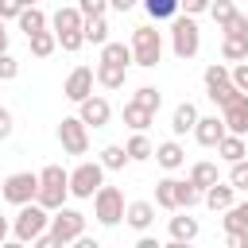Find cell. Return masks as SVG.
I'll use <instances>...</instances> for the list:
<instances>
[{
	"mask_svg": "<svg viewBox=\"0 0 248 248\" xmlns=\"http://www.w3.org/2000/svg\"><path fill=\"white\" fill-rule=\"evenodd\" d=\"M66 194H70V170H62L58 163H50V167H43L39 170V190H35V202L43 205V209H58L62 202H66Z\"/></svg>",
	"mask_w": 248,
	"mask_h": 248,
	"instance_id": "6da1fadb",
	"label": "cell"
},
{
	"mask_svg": "<svg viewBox=\"0 0 248 248\" xmlns=\"http://www.w3.org/2000/svg\"><path fill=\"white\" fill-rule=\"evenodd\" d=\"M128 46H132V62L143 66V70H155L159 58H163V35L155 27H136Z\"/></svg>",
	"mask_w": 248,
	"mask_h": 248,
	"instance_id": "7a4b0ae2",
	"label": "cell"
},
{
	"mask_svg": "<svg viewBox=\"0 0 248 248\" xmlns=\"http://www.w3.org/2000/svg\"><path fill=\"white\" fill-rule=\"evenodd\" d=\"M170 50H174V58H182V62L202 50V31H198L194 16H174V23H170Z\"/></svg>",
	"mask_w": 248,
	"mask_h": 248,
	"instance_id": "3957f363",
	"label": "cell"
},
{
	"mask_svg": "<svg viewBox=\"0 0 248 248\" xmlns=\"http://www.w3.org/2000/svg\"><path fill=\"white\" fill-rule=\"evenodd\" d=\"M46 225H50V209H43L39 202H27V205H19L12 232H16V240H19V244H31Z\"/></svg>",
	"mask_w": 248,
	"mask_h": 248,
	"instance_id": "277c9868",
	"label": "cell"
},
{
	"mask_svg": "<svg viewBox=\"0 0 248 248\" xmlns=\"http://www.w3.org/2000/svg\"><path fill=\"white\" fill-rule=\"evenodd\" d=\"M50 236H54V244L62 248V244H74L81 232H85V213H78V209H66V205H58L54 213H50Z\"/></svg>",
	"mask_w": 248,
	"mask_h": 248,
	"instance_id": "5b68a950",
	"label": "cell"
},
{
	"mask_svg": "<svg viewBox=\"0 0 248 248\" xmlns=\"http://www.w3.org/2000/svg\"><path fill=\"white\" fill-rule=\"evenodd\" d=\"M93 217L101 221V225H120L124 221V194L116 190V186H97V194H93Z\"/></svg>",
	"mask_w": 248,
	"mask_h": 248,
	"instance_id": "8992f818",
	"label": "cell"
},
{
	"mask_svg": "<svg viewBox=\"0 0 248 248\" xmlns=\"http://www.w3.org/2000/svg\"><path fill=\"white\" fill-rule=\"evenodd\" d=\"M35 190H39V174H31V170H16V174H8V178L0 182V194H4V202H12V205L35 202Z\"/></svg>",
	"mask_w": 248,
	"mask_h": 248,
	"instance_id": "52a82bcc",
	"label": "cell"
},
{
	"mask_svg": "<svg viewBox=\"0 0 248 248\" xmlns=\"http://www.w3.org/2000/svg\"><path fill=\"white\" fill-rule=\"evenodd\" d=\"M58 143H62L66 155H85V151H89V128H85V120H81V116H62V124H58Z\"/></svg>",
	"mask_w": 248,
	"mask_h": 248,
	"instance_id": "ba28073f",
	"label": "cell"
},
{
	"mask_svg": "<svg viewBox=\"0 0 248 248\" xmlns=\"http://www.w3.org/2000/svg\"><path fill=\"white\" fill-rule=\"evenodd\" d=\"M101 182H105V167L101 163H78L70 170V194L74 198H93Z\"/></svg>",
	"mask_w": 248,
	"mask_h": 248,
	"instance_id": "9c48e42d",
	"label": "cell"
},
{
	"mask_svg": "<svg viewBox=\"0 0 248 248\" xmlns=\"http://www.w3.org/2000/svg\"><path fill=\"white\" fill-rule=\"evenodd\" d=\"M221 120H225V132L244 136L248 132V93H236L229 105H221Z\"/></svg>",
	"mask_w": 248,
	"mask_h": 248,
	"instance_id": "30bf717a",
	"label": "cell"
},
{
	"mask_svg": "<svg viewBox=\"0 0 248 248\" xmlns=\"http://www.w3.org/2000/svg\"><path fill=\"white\" fill-rule=\"evenodd\" d=\"M78 116L85 120V128H105L108 124V116H112V105L105 101V97H85V101H78Z\"/></svg>",
	"mask_w": 248,
	"mask_h": 248,
	"instance_id": "8fae6325",
	"label": "cell"
},
{
	"mask_svg": "<svg viewBox=\"0 0 248 248\" xmlns=\"http://www.w3.org/2000/svg\"><path fill=\"white\" fill-rule=\"evenodd\" d=\"M93 81H97V78H93V70H89V66H78V70H70V78H66L62 93L78 105V101H85V97L93 93Z\"/></svg>",
	"mask_w": 248,
	"mask_h": 248,
	"instance_id": "7c38bea8",
	"label": "cell"
},
{
	"mask_svg": "<svg viewBox=\"0 0 248 248\" xmlns=\"http://www.w3.org/2000/svg\"><path fill=\"white\" fill-rule=\"evenodd\" d=\"M221 136H225V120H221V116H198V124H194V140H198L202 147H217Z\"/></svg>",
	"mask_w": 248,
	"mask_h": 248,
	"instance_id": "4fadbf2b",
	"label": "cell"
},
{
	"mask_svg": "<svg viewBox=\"0 0 248 248\" xmlns=\"http://www.w3.org/2000/svg\"><path fill=\"white\" fill-rule=\"evenodd\" d=\"M232 198H236V190H232V182L225 186L221 178H217L213 186H205V190H202V202H205V205H209L213 213H221V209H229V205H232Z\"/></svg>",
	"mask_w": 248,
	"mask_h": 248,
	"instance_id": "5bb4252c",
	"label": "cell"
},
{
	"mask_svg": "<svg viewBox=\"0 0 248 248\" xmlns=\"http://www.w3.org/2000/svg\"><path fill=\"white\" fill-rule=\"evenodd\" d=\"M221 58H225V62H244V58H248V31H225V39H221Z\"/></svg>",
	"mask_w": 248,
	"mask_h": 248,
	"instance_id": "9a60e30c",
	"label": "cell"
},
{
	"mask_svg": "<svg viewBox=\"0 0 248 248\" xmlns=\"http://www.w3.org/2000/svg\"><path fill=\"white\" fill-rule=\"evenodd\" d=\"M151 155H155V163H159L163 170H178V167L186 163V151H182V143H178V140H167V143H159Z\"/></svg>",
	"mask_w": 248,
	"mask_h": 248,
	"instance_id": "2e32d148",
	"label": "cell"
},
{
	"mask_svg": "<svg viewBox=\"0 0 248 248\" xmlns=\"http://www.w3.org/2000/svg\"><path fill=\"white\" fill-rule=\"evenodd\" d=\"M124 221H128L136 232H143V229H151V221H155V205H151V202H128V205H124Z\"/></svg>",
	"mask_w": 248,
	"mask_h": 248,
	"instance_id": "e0dca14e",
	"label": "cell"
},
{
	"mask_svg": "<svg viewBox=\"0 0 248 248\" xmlns=\"http://www.w3.org/2000/svg\"><path fill=\"white\" fill-rule=\"evenodd\" d=\"M93 78H97V85H105V89H120V85H124V78H128V66H116V62H97Z\"/></svg>",
	"mask_w": 248,
	"mask_h": 248,
	"instance_id": "ac0fdd59",
	"label": "cell"
},
{
	"mask_svg": "<svg viewBox=\"0 0 248 248\" xmlns=\"http://www.w3.org/2000/svg\"><path fill=\"white\" fill-rule=\"evenodd\" d=\"M194 124H198V108H194V101H182L174 108V116H170V132L186 136V132H194Z\"/></svg>",
	"mask_w": 248,
	"mask_h": 248,
	"instance_id": "d6986e66",
	"label": "cell"
},
{
	"mask_svg": "<svg viewBox=\"0 0 248 248\" xmlns=\"http://www.w3.org/2000/svg\"><path fill=\"white\" fill-rule=\"evenodd\" d=\"M151 120H155V112H151V108H143V105H136V101H128V105H124V124H128L132 132H147V128H151Z\"/></svg>",
	"mask_w": 248,
	"mask_h": 248,
	"instance_id": "ffe728a7",
	"label": "cell"
},
{
	"mask_svg": "<svg viewBox=\"0 0 248 248\" xmlns=\"http://www.w3.org/2000/svg\"><path fill=\"white\" fill-rule=\"evenodd\" d=\"M217 155H221L225 163H236V159H244V155H248V147H244V136H232V132H225V136L217 140Z\"/></svg>",
	"mask_w": 248,
	"mask_h": 248,
	"instance_id": "44dd1931",
	"label": "cell"
},
{
	"mask_svg": "<svg viewBox=\"0 0 248 248\" xmlns=\"http://www.w3.org/2000/svg\"><path fill=\"white\" fill-rule=\"evenodd\" d=\"M155 205L178 213V178H163V182H155Z\"/></svg>",
	"mask_w": 248,
	"mask_h": 248,
	"instance_id": "7402d4cb",
	"label": "cell"
},
{
	"mask_svg": "<svg viewBox=\"0 0 248 248\" xmlns=\"http://www.w3.org/2000/svg\"><path fill=\"white\" fill-rule=\"evenodd\" d=\"M81 19H85V16H81L78 8H58V12L50 16V27H54V35H62V31H78Z\"/></svg>",
	"mask_w": 248,
	"mask_h": 248,
	"instance_id": "603a6c76",
	"label": "cell"
},
{
	"mask_svg": "<svg viewBox=\"0 0 248 248\" xmlns=\"http://www.w3.org/2000/svg\"><path fill=\"white\" fill-rule=\"evenodd\" d=\"M81 35H85V43H108V23H105V16H85L81 19Z\"/></svg>",
	"mask_w": 248,
	"mask_h": 248,
	"instance_id": "cb8c5ba5",
	"label": "cell"
},
{
	"mask_svg": "<svg viewBox=\"0 0 248 248\" xmlns=\"http://www.w3.org/2000/svg\"><path fill=\"white\" fill-rule=\"evenodd\" d=\"M27 43H31V54H35V58H50L54 46H58V35L43 27V31H35V35H27Z\"/></svg>",
	"mask_w": 248,
	"mask_h": 248,
	"instance_id": "d4e9b609",
	"label": "cell"
},
{
	"mask_svg": "<svg viewBox=\"0 0 248 248\" xmlns=\"http://www.w3.org/2000/svg\"><path fill=\"white\" fill-rule=\"evenodd\" d=\"M225 217H221V225H225V232H236V229H248V202H232L229 209H221Z\"/></svg>",
	"mask_w": 248,
	"mask_h": 248,
	"instance_id": "484cf974",
	"label": "cell"
},
{
	"mask_svg": "<svg viewBox=\"0 0 248 248\" xmlns=\"http://www.w3.org/2000/svg\"><path fill=\"white\" fill-rule=\"evenodd\" d=\"M46 27V16L35 8V4H23V12H19V31L23 35H35V31H43Z\"/></svg>",
	"mask_w": 248,
	"mask_h": 248,
	"instance_id": "4316f807",
	"label": "cell"
},
{
	"mask_svg": "<svg viewBox=\"0 0 248 248\" xmlns=\"http://www.w3.org/2000/svg\"><path fill=\"white\" fill-rule=\"evenodd\" d=\"M101 62H116V66H132V46L124 43H101Z\"/></svg>",
	"mask_w": 248,
	"mask_h": 248,
	"instance_id": "83f0119b",
	"label": "cell"
},
{
	"mask_svg": "<svg viewBox=\"0 0 248 248\" xmlns=\"http://www.w3.org/2000/svg\"><path fill=\"white\" fill-rule=\"evenodd\" d=\"M97 163H101L105 170H124V167H128L132 159H128V151H124L120 143H108V147L101 151V159H97Z\"/></svg>",
	"mask_w": 248,
	"mask_h": 248,
	"instance_id": "f1b7e54d",
	"label": "cell"
},
{
	"mask_svg": "<svg viewBox=\"0 0 248 248\" xmlns=\"http://www.w3.org/2000/svg\"><path fill=\"white\" fill-rule=\"evenodd\" d=\"M198 236V221L194 217H170V240L174 244H186Z\"/></svg>",
	"mask_w": 248,
	"mask_h": 248,
	"instance_id": "f546056e",
	"label": "cell"
},
{
	"mask_svg": "<svg viewBox=\"0 0 248 248\" xmlns=\"http://www.w3.org/2000/svg\"><path fill=\"white\" fill-rule=\"evenodd\" d=\"M124 151H128V159H132V163H143V159H151V151H155V147H151V140H147L143 132H136V136L124 143Z\"/></svg>",
	"mask_w": 248,
	"mask_h": 248,
	"instance_id": "4dcf8cb0",
	"label": "cell"
},
{
	"mask_svg": "<svg viewBox=\"0 0 248 248\" xmlns=\"http://www.w3.org/2000/svg\"><path fill=\"white\" fill-rule=\"evenodd\" d=\"M190 182H194L198 190L213 186V182H217V163H205V159H202V163H194V167H190Z\"/></svg>",
	"mask_w": 248,
	"mask_h": 248,
	"instance_id": "1f68e13d",
	"label": "cell"
},
{
	"mask_svg": "<svg viewBox=\"0 0 248 248\" xmlns=\"http://www.w3.org/2000/svg\"><path fill=\"white\" fill-rule=\"evenodd\" d=\"M143 8H147V16L159 23V19H174L182 8H178V0H143Z\"/></svg>",
	"mask_w": 248,
	"mask_h": 248,
	"instance_id": "d6a6232c",
	"label": "cell"
},
{
	"mask_svg": "<svg viewBox=\"0 0 248 248\" xmlns=\"http://www.w3.org/2000/svg\"><path fill=\"white\" fill-rule=\"evenodd\" d=\"M132 101H136V105H143V108H151V112H159V105H163V93H159L155 85H140Z\"/></svg>",
	"mask_w": 248,
	"mask_h": 248,
	"instance_id": "836d02e7",
	"label": "cell"
},
{
	"mask_svg": "<svg viewBox=\"0 0 248 248\" xmlns=\"http://www.w3.org/2000/svg\"><path fill=\"white\" fill-rule=\"evenodd\" d=\"M198 202H202V190H198L190 178H186V182H178V209H194Z\"/></svg>",
	"mask_w": 248,
	"mask_h": 248,
	"instance_id": "e575fe53",
	"label": "cell"
},
{
	"mask_svg": "<svg viewBox=\"0 0 248 248\" xmlns=\"http://www.w3.org/2000/svg\"><path fill=\"white\" fill-rule=\"evenodd\" d=\"M209 16L217 19V27H225V23L236 16V0H213V4H209Z\"/></svg>",
	"mask_w": 248,
	"mask_h": 248,
	"instance_id": "d590c367",
	"label": "cell"
},
{
	"mask_svg": "<svg viewBox=\"0 0 248 248\" xmlns=\"http://www.w3.org/2000/svg\"><path fill=\"white\" fill-rule=\"evenodd\" d=\"M236 93H240V89L232 85V78H229V81H221V85H209V97H213V105H217V108H221V105H229Z\"/></svg>",
	"mask_w": 248,
	"mask_h": 248,
	"instance_id": "8d00e7d4",
	"label": "cell"
},
{
	"mask_svg": "<svg viewBox=\"0 0 248 248\" xmlns=\"http://www.w3.org/2000/svg\"><path fill=\"white\" fill-rule=\"evenodd\" d=\"M229 182H232V190H248V159H236V163H232Z\"/></svg>",
	"mask_w": 248,
	"mask_h": 248,
	"instance_id": "74e56055",
	"label": "cell"
},
{
	"mask_svg": "<svg viewBox=\"0 0 248 248\" xmlns=\"http://www.w3.org/2000/svg\"><path fill=\"white\" fill-rule=\"evenodd\" d=\"M202 78H205V89H209V85H221V81H229V66H225V62H213V66H205Z\"/></svg>",
	"mask_w": 248,
	"mask_h": 248,
	"instance_id": "f35d334b",
	"label": "cell"
},
{
	"mask_svg": "<svg viewBox=\"0 0 248 248\" xmlns=\"http://www.w3.org/2000/svg\"><path fill=\"white\" fill-rule=\"evenodd\" d=\"M81 43H85L81 27H78V31H62V35H58V46H62V50H81Z\"/></svg>",
	"mask_w": 248,
	"mask_h": 248,
	"instance_id": "ab89813d",
	"label": "cell"
},
{
	"mask_svg": "<svg viewBox=\"0 0 248 248\" xmlns=\"http://www.w3.org/2000/svg\"><path fill=\"white\" fill-rule=\"evenodd\" d=\"M16 74H19V62H16L8 50H0V81H12Z\"/></svg>",
	"mask_w": 248,
	"mask_h": 248,
	"instance_id": "60d3db41",
	"label": "cell"
},
{
	"mask_svg": "<svg viewBox=\"0 0 248 248\" xmlns=\"http://www.w3.org/2000/svg\"><path fill=\"white\" fill-rule=\"evenodd\" d=\"M229 78H232V85H236L240 93H248V58H244V62H236V66L229 70Z\"/></svg>",
	"mask_w": 248,
	"mask_h": 248,
	"instance_id": "b9f144b4",
	"label": "cell"
},
{
	"mask_svg": "<svg viewBox=\"0 0 248 248\" xmlns=\"http://www.w3.org/2000/svg\"><path fill=\"white\" fill-rule=\"evenodd\" d=\"M105 8H108V0H78L81 16H105Z\"/></svg>",
	"mask_w": 248,
	"mask_h": 248,
	"instance_id": "7bdbcfd3",
	"label": "cell"
},
{
	"mask_svg": "<svg viewBox=\"0 0 248 248\" xmlns=\"http://www.w3.org/2000/svg\"><path fill=\"white\" fill-rule=\"evenodd\" d=\"M19 12H23V0H0V19L8 23V19H19Z\"/></svg>",
	"mask_w": 248,
	"mask_h": 248,
	"instance_id": "ee69618b",
	"label": "cell"
},
{
	"mask_svg": "<svg viewBox=\"0 0 248 248\" xmlns=\"http://www.w3.org/2000/svg\"><path fill=\"white\" fill-rule=\"evenodd\" d=\"M209 4H213V0H178V8H182L186 16H198V12H209Z\"/></svg>",
	"mask_w": 248,
	"mask_h": 248,
	"instance_id": "f6af8a7d",
	"label": "cell"
},
{
	"mask_svg": "<svg viewBox=\"0 0 248 248\" xmlns=\"http://www.w3.org/2000/svg\"><path fill=\"white\" fill-rule=\"evenodd\" d=\"M221 31H248V16H244V12H236V16L221 27Z\"/></svg>",
	"mask_w": 248,
	"mask_h": 248,
	"instance_id": "bcb514c9",
	"label": "cell"
},
{
	"mask_svg": "<svg viewBox=\"0 0 248 248\" xmlns=\"http://www.w3.org/2000/svg\"><path fill=\"white\" fill-rule=\"evenodd\" d=\"M12 128H16V124H12V112L0 105V140H8V136H12Z\"/></svg>",
	"mask_w": 248,
	"mask_h": 248,
	"instance_id": "7dc6e473",
	"label": "cell"
},
{
	"mask_svg": "<svg viewBox=\"0 0 248 248\" xmlns=\"http://www.w3.org/2000/svg\"><path fill=\"white\" fill-rule=\"evenodd\" d=\"M232 248H248V229H236V232H225Z\"/></svg>",
	"mask_w": 248,
	"mask_h": 248,
	"instance_id": "c3c4849f",
	"label": "cell"
},
{
	"mask_svg": "<svg viewBox=\"0 0 248 248\" xmlns=\"http://www.w3.org/2000/svg\"><path fill=\"white\" fill-rule=\"evenodd\" d=\"M116 12H128V8H136V0H108Z\"/></svg>",
	"mask_w": 248,
	"mask_h": 248,
	"instance_id": "681fc988",
	"label": "cell"
},
{
	"mask_svg": "<svg viewBox=\"0 0 248 248\" xmlns=\"http://www.w3.org/2000/svg\"><path fill=\"white\" fill-rule=\"evenodd\" d=\"M8 240V217H0V244Z\"/></svg>",
	"mask_w": 248,
	"mask_h": 248,
	"instance_id": "f907efd6",
	"label": "cell"
},
{
	"mask_svg": "<svg viewBox=\"0 0 248 248\" xmlns=\"http://www.w3.org/2000/svg\"><path fill=\"white\" fill-rule=\"evenodd\" d=\"M0 50H8V31H4V19H0Z\"/></svg>",
	"mask_w": 248,
	"mask_h": 248,
	"instance_id": "816d5d0a",
	"label": "cell"
},
{
	"mask_svg": "<svg viewBox=\"0 0 248 248\" xmlns=\"http://www.w3.org/2000/svg\"><path fill=\"white\" fill-rule=\"evenodd\" d=\"M23 4H31V0H23Z\"/></svg>",
	"mask_w": 248,
	"mask_h": 248,
	"instance_id": "f5cc1de1",
	"label": "cell"
},
{
	"mask_svg": "<svg viewBox=\"0 0 248 248\" xmlns=\"http://www.w3.org/2000/svg\"><path fill=\"white\" fill-rule=\"evenodd\" d=\"M0 85H4V81H0Z\"/></svg>",
	"mask_w": 248,
	"mask_h": 248,
	"instance_id": "db71d44e",
	"label": "cell"
}]
</instances>
